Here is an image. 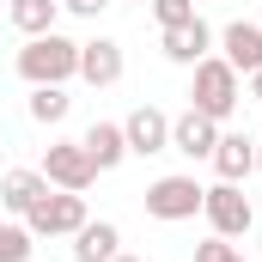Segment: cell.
Returning <instances> with one entry per match:
<instances>
[{
  "instance_id": "cell-1",
  "label": "cell",
  "mask_w": 262,
  "mask_h": 262,
  "mask_svg": "<svg viewBox=\"0 0 262 262\" xmlns=\"http://www.w3.org/2000/svg\"><path fill=\"white\" fill-rule=\"evenodd\" d=\"M79 73V43L61 37V31H43V37H25L18 49V79L31 85H67Z\"/></svg>"
},
{
  "instance_id": "cell-2",
  "label": "cell",
  "mask_w": 262,
  "mask_h": 262,
  "mask_svg": "<svg viewBox=\"0 0 262 262\" xmlns=\"http://www.w3.org/2000/svg\"><path fill=\"white\" fill-rule=\"evenodd\" d=\"M238 98H244L238 67L226 61V55H201V61H195V92H189V110L213 116V122H226V116L238 110Z\"/></svg>"
},
{
  "instance_id": "cell-3",
  "label": "cell",
  "mask_w": 262,
  "mask_h": 262,
  "mask_svg": "<svg viewBox=\"0 0 262 262\" xmlns=\"http://www.w3.org/2000/svg\"><path fill=\"white\" fill-rule=\"evenodd\" d=\"M201 195H207V189H201L195 177H183V171H177V177H159V183H146V220H165V226H177V220H195L201 213Z\"/></svg>"
},
{
  "instance_id": "cell-4",
  "label": "cell",
  "mask_w": 262,
  "mask_h": 262,
  "mask_svg": "<svg viewBox=\"0 0 262 262\" xmlns=\"http://www.w3.org/2000/svg\"><path fill=\"white\" fill-rule=\"evenodd\" d=\"M85 220H92V213H85V195H73V189H49V195L25 213L31 238H73Z\"/></svg>"
},
{
  "instance_id": "cell-5",
  "label": "cell",
  "mask_w": 262,
  "mask_h": 262,
  "mask_svg": "<svg viewBox=\"0 0 262 262\" xmlns=\"http://www.w3.org/2000/svg\"><path fill=\"white\" fill-rule=\"evenodd\" d=\"M201 213H207L213 238H244V232L256 226V207H250V195H244L238 183H213V189L201 195Z\"/></svg>"
},
{
  "instance_id": "cell-6",
  "label": "cell",
  "mask_w": 262,
  "mask_h": 262,
  "mask_svg": "<svg viewBox=\"0 0 262 262\" xmlns=\"http://www.w3.org/2000/svg\"><path fill=\"white\" fill-rule=\"evenodd\" d=\"M43 177H49V189H73V195H85V189L98 183V165L85 159L79 140H49V152H43Z\"/></svg>"
},
{
  "instance_id": "cell-7",
  "label": "cell",
  "mask_w": 262,
  "mask_h": 262,
  "mask_svg": "<svg viewBox=\"0 0 262 262\" xmlns=\"http://www.w3.org/2000/svg\"><path fill=\"white\" fill-rule=\"evenodd\" d=\"M122 140H128V152L152 159V152L171 146V116L152 110V104H140V110H128V122H122Z\"/></svg>"
},
{
  "instance_id": "cell-8",
  "label": "cell",
  "mask_w": 262,
  "mask_h": 262,
  "mask_svg": "<svg viewBox=\"0 0 262 262\" xmlns=\"http://www.w3.org/2000/svg\"><path fill=\"white\" fill-rule=\"evenodd\" d=\"M171 146H177L183 159H213V146H220V122L201 116V110H183V116H171Z\"/></svg>"
},
{
  "instance_id": "cell-9",
  "label": "cell",
  "mask_w": 262,
  "mask_h": 262,
  "mask_svg": "<svg viewBox=\"0 0 262 262\" xmlns=\"http://www.w3.org/2000/svg\"><path fill=\"white\" fill-rule=\"evenodd\" d=\"M79 79H85V85H116V79H122V43H116V37L79 43Z\"/></svg>"
},
{
  "instance_id": "cell-10",
  "label": "cell",
  "mask_w": 262,
  "mask_h": 262,
  "mask_svg": "<svg viewBox=\"0 0 262 262\" xmlns=\"http://www.w3.org/2000/svg\"><path fill=\"white\" fill-rule=\"evenodd\" d=\"M220 55L238 67V73H256V67H262V25H244V18H232V25L220 31Z\"/></svg>"
},
{
  "instance_id": "cell-11",
  "label": "cell",
  "mask_w": 262,
  "mask_h": 262,
  "mask_svg": "<svg viewBox=\"0 0 262 262\" xmlns=\"http://www.w3.org/2000/svg\"><path fill=\"white\" fill-rule=\"evenodd\" d=\"M79 146H85V159L98 165V177H104V171H116V165L128 159V140H122V122H92V128L79 134Z\"/></svg>"
},
{
  "instance_id": "cell-12",
  "label": "cell",
  "mask_w": 262,
  "mask_h": 262,
  "mask_svg": "<svg viewBox=\"0 0 262 262\" xmlns=\"http://www.w3.org/2000/svg\"><path fill=\"white\" fill-rule=\"evenodd\" d=\"M207 49H213V31H207V18H201V12L189 18V25H171V31H165V55H171L177 67H195Z\"/></svg>"
},
{
  "instance_id": "cell-13",
  "label": "cell",
  "mask_w": 262,
  "mask_h": 262,
  "mask_svg": "<svg viewBox=\"0 0 262 262\" xmlns=\"http://www.w3.org/2000/svg\"><path fill=\"white\" fill-rule=\"evenodd\" d=\"M213 171H220V183H244V177L256 171V140H250V134H220Z\"/></svg>"
},
{
  "instance_id": "cell-14",
  "label": "cell",
  "mask_w": 262,
  "mask_h": 262,
  "mask_svg": "<svg viewBox=\"0 0 262 262\" xmlns=\"http://www.w3.org/2000/svg\"><path fill=\"white\" fill-rule=\"evenodd\" d=\"M43 195H49V177H43V171H6V177H0V207L18 213V220H25Z\"/></svg>"
},
{
  "instance_id": "cell-15",
  "label": "cell",
  "mask_w": 262,
  "mask_h": 262,
  "mask_svg": "<svg viewBox=\"0 0 262 262\" xmlns=\"http://www.w3.org/2000/svg\"><path fill=\"white\" fill-rule=\"evenodd\" d=\"M116 250H122V232H116L110 220H85V226L73 232V256L79 262H110Z\"/></svg>"
},
{
  "instance_id": "cell-16",
  "label": "cell",
  "mask_w": 262,
  "mask_h": 262,
  "mask_svg": "<svg viewBox=\"0 0 262 262\" xmlns=\"http://www.w3.org/2000/svg\"><path fill=\"white\" fill-rule=\"evenodd\" d=\"M6 18H12L25 37H43V31H55L61 0H12V6H6Z\"/></svg>"
},
{
  "instance_id": "cell-17",
  "label": "cell",
  "mask_w": 262,
  "mask_h": 262,
  "mask_svg": "<svg viewBox=\"0 0 262 262\" xmlns=\"http://www.w3.org/2000/svg\"><path fill=\"white\" fill-rule=\"evenodd\" d=\"M67 110H73V98L61 85H31V122L55 128V122H67Z\"/></svg>"
},
{
  "instance_id": "cell-18",
  "label": "cell",
  "mask_w": 262,
  "mask_h": 262,
  "mask_svg": "<svg viewBox=\"0 0 262 262\" xmlns=\"http://www.w3.org/2000/svg\"><path fill=\"white\" fill-rule=\"evenodd\" d=\"M31 250H37L31 226L25 220H0V262H31Z\"/></svg>"
},
{
  "instance_id": "cell-19",
  "label": "cell",
  "mask_w": 262,
  "mask_h": 262,
  "mask_svg": "<svg viewBox=\"0 0 262 262\" xmlns=\"http://www.w3.org/2000/svg\"><path fill=\"white\" fill-rule=\"evenodd\" d=\"M146 6H152V18H159V31H171V25H189V18L201 12L195 0H146Z\"/></svg>"
},
{
  "instance_id": "cell-20",
  "label": "cell",
  "mask_w": 262,
  "mask_h": 262,
  "mask_svg": "<svg viewBox=\"0 0 262 262\" xmlns=\"http://www.w3.org/2000/svg\"><path fill=\"white\" fill-rule=\"evenodd\" d=\"M195 262H244V250L232 238H207V244H195Z\"/></svg>"
},
{
  "instance_id": "cell-21",
  "label": "cell",
  "mask_w": 262,
  "mask_h": 262,
  "mask_svg": "<svg viewBox=\"0 0 262 262\" xmlns=\"http://www.w3.org/2000/svg\"><path fill=\"white\" fill-rule=\"evenodd\" d=\"M110 0H61V12H73V18H98Z\"/></svg>"
},
{
  "instance_id": "cell-22",
  "label": "cell",
  "mask_w": 262,
  "mask_h": 262,
  "mask_svg": "<svg viewBox=\"0 0 262 262\" xmlns=\"http://www.w3.org/2000/svg\"><path fill=\"white\" fill-rule=\"evenodd\" d=\"M250 98H262V67H256V73H250Z\"/></svg>"
},
{
  "instance_id": "cell-23",
  "label": "cell",
  "mask_w": 262,
  "mask_h": 262,
  "mask_svg": "<svg viewBox=\"0 0 262 262\" xmlns=\"http://www.w3.org/2000/svg\"><path fill=\"white\" fill-rule=\"evenodd\" d=\"M110 262H134V256H122V250H116V256H110Z\"/></svg>"
},
{
  "instance_id": "cell-24",
  "label": "cell",
  "mask_w": 262,
  "mask_h": 262,
  "mask_svg": "<svg viewBox=\"0 0 262 262\" xmlns=\"http://www.w3.org/2000/svg\"><path fill=\"white\" fill-rule=\"evenodd\" d=\"M256 171H262V140H256Z\"/></svg>"
},
{
  "instance_id": "cell-25",
  "label": "cell",
  "mask_w": 262,
  "mask_h": 262,
  "mask_svg": "<svg viewBox=\"0 0 262 262\" xmlns=\"http://www.w3.org/2000/svg\"><path fill=\"white\" fill-rule=\"evenodd\" d=\"M140 6H146V0H140Z\"/></svg>"
},
{
  "instance_id": "cell-26",
  "label": "cell",
  "mask_w": 262,
  "mask_h": 262,
  "mask_svg": "<svg viewBox=\"0 0 262 262\" xmlns=\"http://www.w3.org/2000/svg\"><path fill=\"white\" fill-rule=\"evenodd\" d=\"M195 6H201V0H195Z\"/></svg>"
}]
</instances>
